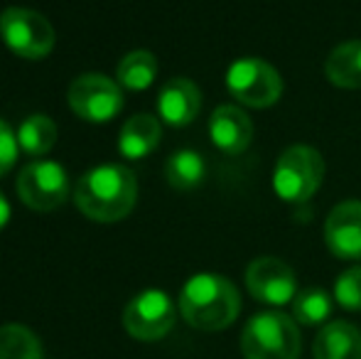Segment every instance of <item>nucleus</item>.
<instances>
[{"instance_id":"ddd939ff","label":"nucleus","mask_w":361,"mask_h":359,"mask_svg":"<svg viewBox=\"0 0 361 359\" xmlns=\"http://www.w3.org/2000/svg\"><path fill=\"white\" fill-rule=\"evenodd\" d=\"M202 91L192 79L175 77L160 89L157 96V114L172 128H185L200 116Z\"/></svg>"},{"instance_id":"f8f14e48","label":"nucleus","mask_w":361,"mask_h":359,"mask_svg":"<svg viewBox=\"0 0 361 359\" xmlns=\"http://www.w3.org/2000/svg\"><path fill=\"white\" fill-rule=\"evenodd\" d=\"M209 135L216 150L226 155H241L253 140V121L238 106H216L209 118Z\"/></svg>"},{"instance_id":"f257e3e1","label":"nucleus","mask_w":361,"mask_h":359,"mask_svg":"<svg viewBox=\"0 0 361 359\" xmlns=\"http://www.w3.org/2000/svg\"><path fill=\"white\" fill-rule=\"evenodd\" d=\"M138 202V180L126 165H99L76 180L74 205L86 219L111 224L133 212Z\"/></svg>"},{"instance_id":"423d86ee","label":"nucleus","mask_w":361,"mask_h":359,"mask_svg":"<svg viewBox=\"0 0 361 359\" xmlns=\"http://www.w3.org/2000/svg\"><path fill=\"white\" fill-rule=\"evenodd\" d=\"M226 89L248 109H268L283 96V77L273 64L258 57H243L228 67Z\"/></svg>"},{"instance_id":"7ed1b4c3","label":"nucleus","mask_w":361,"mask_h":359,"mask_svg":"<svg viewBox=\"0 0 361 359\" xmlns=\"http://www.w3.org/2000/svg\"><path fill=\"white\" fill-rule=\"evenodd\" d=\"M300 327L286 312H258L241 332V355L246 359H300Z\"/></svg>"},{"instance_id":"dca6fc26","label":"nucleus","mask_w":361,"mask_h":359,"mask_svg":"<svg viewBox=\"0 0 361 359\" xmlns=\"http://www.w3.org/2000/svg\"><path fill=\"white\" fill-rule=\"evenodd\" d=\"M324 74L339 89H361V39L337 44L324 62Z\"/></svg>"},{"instance_id":"20e7f679","label":"nucleus","mask_w":361,"mask_h":359,"mask_svg":"<svg viewBox=\"0 0 361 359\" xmlns=\"http://www.w3.org/2000/svg\"><path fill=\"white\" fill-rule=\"evenodd\" d=\"M324 180V158L310 145H290L273 170V190L283 202L305 205Z\"/></svg>"},{"instance_id":"9b49d317","label":"nucleus","mask_w":361,"mask_h":359,"mask_svg":"<svg viewBox=\"0 0 361 359\" xmlns=\"http://www.w3.org/2000/svg\"><path fill=\"white\" fill-rule=\"evenodd\" d=\"M324 241L337 259H361V202L349 200L337 205L324 221Z\"/></svg>"},{"instance_id":"a211bd4d","label":"nucleus","mask_w":361,"mask_h":359,"mask_svg":"<svg viewBox=\"0 0 361 359\" xmlns=\"http://www.w3.org/2000/svg\"><path fill=\"white\" fill-rule=\"evenodd\" d=\"M20 150H25L32 158L47 155L57 143V123L47 114H32L20 123L18 128Z\"/></svg>"},{"instance_id":"f3484780","label":"nucleus","mask_w":361,"mask_h":359,"mask_svg":"<svg viewBox=\"0 0 361 359\" xmlns=\"http://www.w3.org/2000/svg\"><path fill=\"white\" fill-rule=\"evenodd\" d=\"M207 163L197 150L182 148L172 153L165 163V178L177 192H192L204 182Z\"/></svg>"},{"instance_id":"aec40b11","label":"nucleus","mask_w":361,"mask_h":359,"mask_svg":"<svg viewBox=\"0 0 361 359\" xmlns=\"http://www.w3.org/2000/svg\"><path fill=\"white\" fill-rule=\"evenodd\" d=\"M332 296L324 288H305L293 298V317L305 327L322 325L332 315Z\"/></svg>"},{"instance_id":"5701e85b","label":"nucleus","mask_w":361,"mask_h":359,"mask_svg":"<svg viewBox=\"0 0 361 359\" xmlns=\"http://www.w3.org/2000/svg\"><path fill=\"white\" fill-rule=\"evenodd\" d=\"M18 153H20L18 133H13V128L0 118V178L10 173V168L18 160Z\"/></svg>"},{"instance_id":"4be33fe9","label":"nucleus","mask_w":361,"mask_h":359,"mask_svg":"<svg viewBox=\"0 0 361 359\" xmlns=\"http://www.w3.org/2000/svg\"><path fill=\"white\" fill-rule=\"evenodd\" d=\"M334 300L344 310H361V266H352L334 281Z\"/></svg>"},{"instance_id":"2eb2a0df","label":"nucleus","mask_w":361,"mask_h":359,"mask_svg":"<svg viewBox=\"0 0 361 359\" xmlns=\"http://www.w3.org/2000/svg\"><path fill=\"white\" fill-rule=\"evenodd\" d=\"M162 126L155 116L150 114H135L123 123L118 135V150L123 158L140 160L150 155L160 145Z\"/></svg>"},{"instance_id":"1a4fd4ad","label":"nucleus","mask_w":361,"mask_h":359,"mask_svg":"<svg viewBox=\"0 0 361 359\" xmlns=\"http://www.w3.org/2000/svg\"><path fill=\"white\" fill-rule=\"evenodd\" d=\"M177 310L165 291H143L126 305L123 327L130 337L140 342H157L175 327Z\"/></svg>"},{"instance_id":"f03ea898","label":"nucleus","mask_w":361,"mask_h":359,"mask_svg":"<svg viewBox=\"0 0 361 359\" xmlns=\"http://www.w3.org/2000/svg\"><path fill=\"white\" fill-rule=\"evenodd\" d=\"M177 305L190 327L219 332L236 322L241 312V296L228 278L219 273H197L182 286Z\"/></svg>"},{"instance_id":"b1692460","label":"nucleus","mask_w":361,"mask_h":359,"mask_svg":"<svg viewBox=\"0 0 361 359\" xmlns=\"http://www.w3.org/2000/svg\"><path fill=\"white\" fill-rule=\"evenodd\" d=\"M8 221H10V202H8V197L0 192V231L8 226Z\"/></svg>"},{"instance_id":"9d476101","label":"nucleus","mask_w":361,"mask_h":359,"mask_svg":"<svg viewBox=\"0 0 361 359\" xmlns=\"http://www.w3.org/2000/svg\"><path fill=\"white\" fill-rule=\"evenodd\" d=\"M246 288L256 300L266 305H288L298 296V278L283 259L261 256L248 264Z\"/></svg>"},{"instance_id":"6ab92c4d","label":"nucleus","mask_w":361,"mask_h":359,"mask_svg":"<svg viewBox=\"0 0 361 359\" xmlns=\"http://www.w3.org/2000/svg\"><path fill=\"white\" fill-rule=\"evenodd\" d=\"M155 77H157V59L147 49L128 52L118 62V69H116L118 84L128 91H145L155 82Z\"/></svg>"},{"instance_id":"0eeeda50","label":"nucleus","mask_w":361,"mask_h":359,"mask_svg":"<svg viewBox=\"0 0 361 359\" xmlns=\"http://www.w3.org/2000/svg\"><path fill=\"white\" fill-rule=\"evenodd\" d=\"M18 197L35 212H54L72 195L67 170L54 160H35L18 175Z\"/></svg>"},{"instance_id":"39448f33","label":"nucleus","mask_w":361,"mask_h":359,"mask_svg":"<svg viewBox=\"0 0 361 359\" xmlns=\"http://www.w3.org/2000/svg\"><path fill=\"white\" fill-rule=\"evenodd\" d=\"M0 37L10 52L23 59H44L54 49L57 32L42 13L30 8H8L0 13Z\"/></svg>"},{"instance_id":"4468645a","label":"nucleus","mask_w":361,"mask_h":359,"mask_svg":"<svg viewBox=\"0 0 361 359\" xmlns=\"http://www.w3.org/2000/svg\"><path fill=\"white\" fill-rule=\"evenodd\" d=\"M314 359H361V330L347 320L324 322L312 345Z\"/></svg>"},{"instance_id":"412c9836","label":"nucleus","mask_w":361,"mask_h":359,"mask_svg":"<svg viewBox=\"0 0 361 359\" xmlns=\"http://www.w3.org/2000/svg\"><path fill=\"white\" fill-rule=\"evenodd\" d=\"M0 359H44V355L30 327L10 322L0 327Z\"/></svg>"},{"instance_id":"6e6552de","label":"nucleus","mask_w":361,"mask_h":359,"mask_svg":"<svg viewBox=\"0 0 361 359\" xmlns=\"http://www.w3.org/2000/svg\"><path fill=\"white\" fill-rule=\"evenodd\" d=\"M67 101L79 118L89 123H106L123 109V89L106 74L89 72L69 84Z\"/></svg>"}]
</instances>
